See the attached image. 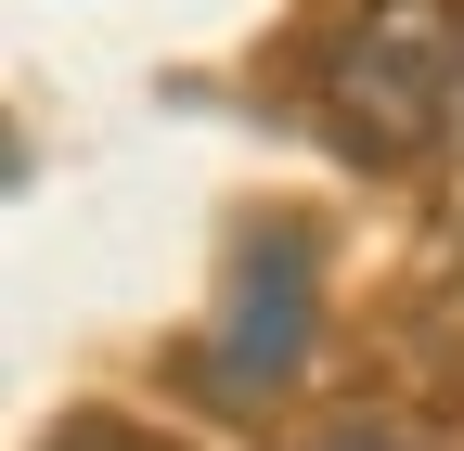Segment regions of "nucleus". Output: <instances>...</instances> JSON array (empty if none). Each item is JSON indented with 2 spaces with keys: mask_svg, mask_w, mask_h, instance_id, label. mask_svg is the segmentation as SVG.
<instances>
[{
  "mask_svg": "<svg viewBox=\"0 0 464 451\" xmlns=\"http://www.w3.org/2000/svg\"><path fill=\"white\" fill-rule=\"evenodd\" d=\"M451 91H464V0H348V26L323 39V117L374 168H413L451 130Z\"/></svg>",
  "mask_w": 464,
  "mask_h": 451,
  "instance_id": "1",
  "label": "nucleus"
},
{
  "mask_svg": "<svg viewBox=\"0 0 464 451\" xmlns=\"http://www.w3.org/2000/svg\"><path fill=\"white\" fill-rule=\"evenodd\" d=\"M310 322H323L310 233H246V258H232V284H219V310H207V387H219V400H271V387H297Z\"/></svg>",
  "mask_w": 464,
  "mask_h": 451,
  "instance_id": "2",
  "label": "nucleus"
},
{
  "mask_svg": "<svg viewBox=\"0 0 464 451\" xmlns=\"http://www.w3.org/2000/svg\"><path fill=\"white\" fill-rule=\"evenodd\" d=\"M310 451H413V438H387V426H335V438H310Z\"/></svg>",
  "mask_w": 464,
  "mask_h": 451,
  "instance_id": "3",
  "label": "nucleus"
}]
</instances>
